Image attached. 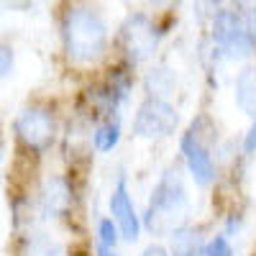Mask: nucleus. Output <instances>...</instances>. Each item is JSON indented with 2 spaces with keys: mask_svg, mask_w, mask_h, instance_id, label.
<instances>
[{
  "mask_svg": "<svg viewBox=\"0 0 256 256\" xmlns=\"http://www.w3.org/2000/svg\"><path fill=\"white\" fill-rule=\"evenodd\" d=\"M141 90L146 98H164V100H172L174 90H177V72L169 67L166 62H154L144 70L141 80Z\"/></svg>",
  "mask_w": 256,
  "mask_h": 256,
  "instance_id": "12",
  "label": "nucleus"
},
{
  "mask_svg": "<svg viewBox=\"0 0 256 256\" xmlns=\"http://www.w3.org/2000/svg\"><path fill=\"white\" fill-rule=\"evenodd\" d=\"M208 233L198 223H187L166 238L169 256H205Z\"/></svg>",
  "mask_w": 256,
  "mask_h": 256,
  "instance_id": "13",
  "label": "nucleus"
},
{
  "mask_svg": "<svg viewBox=\"0 0 256 256\" xmlns=\"http://www.w3.org/2000/svg\"><path fill=\"white\" fill-rule=\"evenodd\" d=\"M108 218L118 226L123 244L134 246L138 244L141 233H144V223H141V210L136 205V198L131 192V184H128V177L120 172L110 187L108 195Z\"/></svg>",
  "mask_w": 256,
  "mask_h": 256,
  "instance_id": "9",
  "label": "nucleus"
},
{
  "mask_svg": "<svg viewBox=\"0 0 256 256\" xmlns=\"http://www.w3.org/2000/svg\"><path fill=\"white\" fill-rule=\"evenodd\" d=\"M131 136L146 144H159L172 138L180 134L182 116L174 100H164V98H141L134 108L131 116Z\"/></svg>",
  "mask_w": 256,
  "mask_h": 256,
  "instance_id": "7",
  "label": "nucleus"
},
{
  "mask_svg": "<svg viewBox=\"0 0 256 256\" xmlns=\"http://www.w3.org/2000/svg\"><path fill=\"white\" fill-rule=\"evenodd\" d=\"M136 256H169V251H166V244L164 241H148V244H144L138 248Z\"/></svg>",
  "mask_w": 256,
  "mask_h": 256,
  "instance_id": "21",
  "label": "nucleus"
},
{
  "mask_svg": "<svg viewBox=\"0 0 256 256\" xmlns=\"http://www.w3.org/2000/svg\"><path fill=\"white\" fill-rule=\"evenodd\" d=\"M190 216H192V195L187 187V174L177 162H172L159 172L141 210L144 233H148L152 241H164L182 226L192 223Z\"/></svg>",
  "mask_w": 256,
  "mask_h": 256,
  "instance_id": "2",
  "label": "nucleus"
},
{
  "mask_svg": "<svg viewBox=\"0 0 256 256\" xmlns=\"http://www.w3.org/2000/svg\"><path fill=\"white\" fill-rule=\"evenodd\" d=\"M205 256H238L236 254V244L230 238H226L223 233H210L208 244H205Z\"/></svg>",
  "mask_w": 256,
  "mask_h": 256,
  "instance_id": "18",
  "label": "nucleus"
},
{
  "mask_svg": "<svg viewBox=\"0 0 256 256\" xmlns=\"http://www.w3.org/2000/svg\"><path fill=\"white\" fill-rule=\"evenodd\" d=\"M62 251L64 246L44 230H31L20 241V254L24 256H62Z\"/></svg>",
  "mask_w": 256,
  "mask_h": 256,
  "instance_id": "15",
  "label": "nucleus"
},
{
  "mask_svg": "<svg viewBox=\"0 0 256 256\" xmlns=\"http://www.w3.org/2000/svg\"><path fill=\"white\" fill-rule=\"evenodd\" d=\"M36 208L46 220H67L77 210V184L67 172L46 174L36 192Z\"/></svg>",
  "mask_w": 256,
  "mask_h": 256,
  "instance_id": "8",
  "label": "nucleus"
},
{
  "mask_svg": "<svg viewBox=\"0 0 256 256\" xmlns=\"http://www.w3.org/2000/svg\"><path fill=\"white\" fill-rule=\"evenodd\" d=\"M16 70V49L6 38H0V82L8 80Z\"/></svg>",
  "mask_w": 256,
  "mask_h": 256,
  "instance_id": "19",
  "label": "nucleus"
},
{
  "mask_svg": "<svg viewBox=\"0 0 256 256\" xmlns=\"http://www.w3.org/2000/svg\"><path fill=\"white\" fill-rule=\"evenodd\" d=\"M120 244H123V238H120L118 226H116L108 216L98 218V223H95V246L108 248V251H118Z\"/></svg>",
  "mask_w": 256,
  "mask_h": 256,
  "instance_id": "16",
  "label": "nucleus"
},
{
  "mask_svg": "<svg viewBox=\"0 0 256 256\" xmlns=\"http://www.w3.org/2000/svg\"><path fill=\"white\" fill-rule=\"evenodd\" d=\"M3 154H6V141H3V136H0V159H3Z\"/></svg>",
  "mask_w": 256,
  "mask_h": 256,
  "instance_id": "23",
  "label": "nucleus"
},
{
  "mask_svg": "<svg viewBox=\"0 0 256 256\" xmlns=\"http://www.w3.org/2000/svg\"><path fill=\"white\" fill-rule=\"evenodd\" d=\"M241 152H244V159H256V118L248 120V128L241 136Z\"/></svg>",
  "mask_w": 256,
  "mask_h": 256,
  "instance_id": "20",
  "label": "nucleus"
},
{
  "mask_svg": "<svg viewBox=\"0 0 256 256\" xmlns=\"http://www.w3.org/2000/svg\"><path fill=\"white\" fill-rule=\"evenodd\" d=\"M62 52L72 67L92 70L102 64L113 46V31L105 13L90 3H70L59 16Z\"/></svg>",
  "mask_w": 256,
  "mask_h": 256,
  "instance_id": "1",
  "label": "nucleus"
},
{
  "mask_svg": "<svg viewBox=\"0 0 256 256\" xmlns=\"http://www.w3.org/2000/svg\"><path fill=\"white\" fill-rule=\"evenodd\" d=\"M244 228H246V216H244V210H241V208H230V210L226 212V218H223L220 233H223L226 238L236 241L241 233H244Z\"/></svg>",
  "mask_w": 256,
  "mask_h": 256,
  "instance_id": "17",
  "label": "nucleus"
},
{
  "mask_svg": "<svg viewBox=\"0 0 256 256\" xmlns=\"http://www.w3.org/2000/svg\"><path fill=\"white\" fill-rule=\"evenodd\" d=\"M123 141V118L98 120L90 131V152L95 154H110Z\"/></svg>",
  "mask_w": 256,
  "mask_h": 256,
  "instance_id": "14",
  "label": "nucleus"
},
{
  "mask_svg": "<svg viewBox=\"0 0 256 256\" xmlns=\"http://www.w3.org/2000/svg\"><path fill=\"white\" fill-rule=\"evenodd\" d=\"M230 98L236 110L254 120L256 118V62L244 64L238 67V72L233 74V84H230Z\"/></svg>",
  "mask_w": 256,
  "mask_h": 256,
  "instance_id": "10",
  "label": "nucleus"
},
{
  "mask_svg": "<svg viewBox=\"0 0 256 256\" xmlns=\"http://www.w3.org/2000/svg\"><path fill=\"white\" fill-rule=\"evenodd\" d=\"M220 126L210 113L200 110L190 118L184 131H180L177 152H180V166L184 169L187 180L198 190L208 192L220 182L218 169V146H220Z\"/></svg>",
  "mask_w": 256,
  "mask_h": 256,
  "instance_id": "4",
  "label": "nucleus"
},
{
  "mask_svg": "<svg viewBox=\"0 0 256 256\" xmlns=\"http://www.w3.org/2000/svg\"><path fill=\"white\" fill-rule=\"evenodd\" d=\"M95 256H123V254H120V251H108V248L95 246Z\"/></svg>",
  "mask_w": 256,
  "mask_h": 256,
  "instance_id": "22",
  "label": "nucleus"
},
{
  "mask_svg": "<svg viewBox=\"0 0 256 256\" xmlns=\"http://www.w3.org/2000/svg\"><path fill=\"white\" fill-rule=\"evenodd\" d=\"M210 54L223 64H251L256 59V6L226 3L212 6L208 16Z\"/></svg>",
  "mask_w": 256,
  "mask_h": 256,
  "instance_id": "3",
  "label": "nucleus"
},
{
  "mask_svg": "<svg viewBox=\"0 0 256 256\" xmlns=\"http://www.w3.org/2000/svg\"><path fill=\"white\" fill-rule=\"evenodd\" d=\"M169 26H172V20H166L159 13L128 10L113 31V49L118 52V59L128 62L136 70L144 64H152L162 41L169 34Z\"/></svg>",
  "mask_w": 256,
  "mask_h": 256,
  "instance_id": "5",
  "label": "nucleus"
},
{
  "mask_svg": "<svg viewBox=\"0 0 256 256\" xmlns=\"http://www.w3.org/2000/svg\"><path fill=\"white\" fill-rule=\"evenodd\" d=\"M138 80H141L138 70L131 67V64L123 62V59H116L113 64H108V70H105V74H102V82L110 88V92L116 95V100L123 105V108H128V102L134 100Z\"/></svg>",
  "mask_w": 256,
  "mask_h": 256,
  "instance_id": "11",
  "label": "nucleus"
},
{
  "mask_svg": "<svg viewBox=\"0 0 256 256\" xmlns=\"http://www.w3.org/2000/svg\"><path fill=\"white\" fill-rule=\"evenodd\" d=\"M13 136L28 156H46L59 141V118L49 102H26L13 118Z\"/></svg>",
  "mask_w": 256,
  "mask_h": 256,
  "instance_id": "6",
  "label": "nucleus"
}]
</instances>
